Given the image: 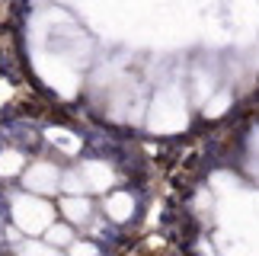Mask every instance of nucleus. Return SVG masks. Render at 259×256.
Returning <instances> with one entry per match:
<instances>
[{"instance_id":"f257e3e1","label":"nucleus","mask_w":259,"mask_h":256,"mask_svg":"<svg viewBox=\"0 0 259 256\" xmlns=\"http://www.w3.org/2000/svg\"><path fill=\"white\" fill-rule=\"evenodd\" d=\"M132 205V176L103 144L32 115L0 122L4 253L106 247Z\"/></svg>"}]
</instances>
